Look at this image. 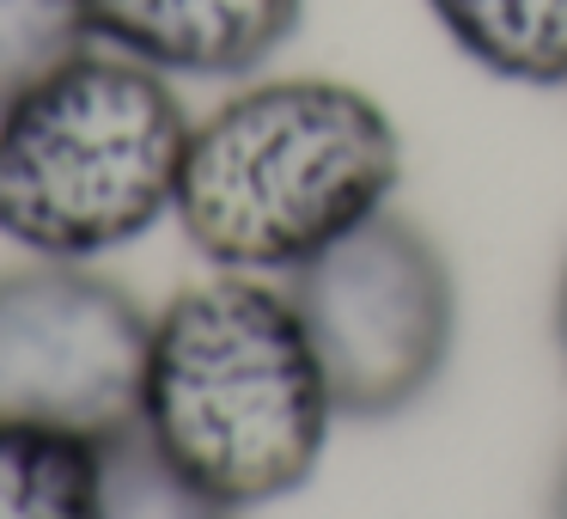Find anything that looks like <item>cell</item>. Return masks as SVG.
<instances>
[{
	"mask_svg": "<svg viewBox=\"0 0 567 519\" xmlns=\"http://www.w3.org/2000/svg\"><path fill=\"white\" fill-rule=\"evenodd\" d=\"M403 177V135L372 92L348 80H250L189 129L177 226L238 275H293L354 233Z\"/></svg>",
	"mask_w": 567,
	"mask_h": 519,
	"instance_id": "cell-1",
	"label": "cell"
},
{
	"mask_svg": "<svg viewBox=\"0 0 567 519\" xmlns=\"http://www.w3.org/2000/svg\"><path fill=\"white\" fill-rule=\"evenodd\" d=\"M336 421L287 287L226 269L153 318L135 428L220 501L250 513L306 489Z\"/></svg>",
	"mask_w": 567,
	"mask_h": 519,
	"instance_id": "cell-2",
	"label": "cell"
},
{
	"mask_svg": "<svg viewBox=\"0 0 567 519\" xmlns=\"http://www.w3.org/2000/svg\"><path fill=\"white\" fill-rule=\"evenodd\" d=\"M189 111L172 74L86 50L0 111V238L86 263L177 214Z\"/></svg>",
	"mask_w": 567,
	"mask_h": 519,
	"instance_id": "cell-3",
	"label": "cell"
},
{
	"mask_svg": "<svg viewBox=\"0 0 567 519\" xmlns=\"http://www.w3.org/2000/svg\"><path fill=\"white\" fill-rule=\"evenodd\" d=\"M342 421H396L457 348V275L415 221L379 208L287 275Z\"/></svg>",
	"mask_w": 567,
	"mask_h": 519,
	"instance_id": "cell-4",
	"label": "cell"
},
{
	"mask_svg": "<svg viewBox=\"0 0 567 519\" xmlns=\"http://www.w3.org/2000/svg\"><path fill=\"white\" fill-rule=\"evenodd\" d=\"M153 312L86 263L0 275V416L116 440L141 421Z\"/></svg>",
	"mask_w": 567,
	"mask_h": 519,
	"instance_id": "cell-5",
	"label": "cell"
},
{
	"mask_svg": "<svg viewBox=\"0 0 567 519\" xmlns=\"http://www.w3.org/2000/svg\"><path fill=\"white\" fill-rule=\"evenodd\" d=\"M104 50L172 80H245L275 62L306 19V0H86Z\"/></svg>",
	"mask_w": 567,
	"mask_h": 519,
	"instance_id": "cell-6",
	"label": "cell"
},
{
	"mask_svg": "<svg viewBox=\"0 0 567 519\" xmlns=\"http://www.w3.org/2000/svg\"><path fill=\"white\" fill-rule=\"evenodd\" d=\"M427 13L482 74L567 86V0H427Z\"/></svg>",
	"mask_w": 567,
	"mask_h": 519,
	"instance_id": "cell-7",
	"label": "cell"
},
{
	"mask_svg": "<svg viewBox=\"0 0 567 519\" xmlns=\"http://www.w3.org/2000/svg\"><path fill=\"white\" fill-rule=\"evenodd\" d=\"M99 440L0 416V519H99Z\"/></svg>",
	"mask_w": 567,
	"mask_h": 519,
	"instance_id": "cell-8",
	"label": "cell"
},
{
	"mask_svg": "<svg viewBox=\"0 0 567 519\" xmlns=\"http://www.w3.org/2000/svg\"><path fill=\"white\" fill-rule=\"evenodd\" d=\"M99 519H245V507L189 482L141 428L99 446Z\"/></svg>",
	"mask_w": 567,
	"mask_h": 519,
	"instance_id": "cell-9",
	"label": "cell"
},
{
	"mask_svg": "<svg viewBox=\"0 0 567 519\" xmlns=\"http://www.w3.org/2000/svg\"><path fill=\"white\" fill-rule=\"evenodd\" d=\"M86 50H99L86 0H0V111Z\"/></svg>",
	"mask_w": 567,
	"mask_h": 519,
	"instance_id": "cell-10",
	"label": "cell"
},
{
	"mask_svg": "<svg viewBox=\"0 0 567 519\" xmlns=\"http://www.w3.org/2000/svg\"><path fill=\"white\" fill-rule=\"evenodd\" d=\"M555 343H561V360H567V269H561V287H555Z\"/></svg>",
	"mask_w": 567,
	"mask_h": 519,
	"instance_id": "cell-11",
	"label": "cell"
},
{
	"mask_svg": "<svg viewBox=\"0 0 567 519\" xmlns=\"http://www.w3.org/2000/svg\"><path fill=\"white\" fill-rule=\"evenodd\" d=\"M549 519H567V458L555 470V495H549Z\"/></svg>",
	"mask_w": 567,
	"mask_h": 519,
	"instance_id": "cell-12",
	"label": "cell"
}]
</instances>
